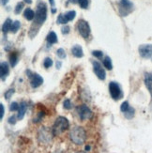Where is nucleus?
<instances>
[{
  "label": "nucleus",
  "instance_id": "nucleus-1",
  "mask_svg": "<svg viewBox=\"0 0 152 153\" xmlns=\"http://www.w3.org/2000/svg\"><path fill=\"white\" fill-rule=\"evenodd\" d=\"M70 140L76 145H82L87 139V132L85 129L80 126H76V127L72 128L70 132Z\"/></svg>",
  "mask_w": 152,
  "mask_h": 153
},
{
  "label": "nucleus",
  "instance_id": "nucleus-2",
  "mask_svg": "<svg viewBox=\"0 0 152 153\" xmlns=\"http://www.w3.org/2000/svg\"><path fill=\"white\" fill-rule=\"evenodd\" d=\"M69 126H70V123L67 118L64 117H58L56 119L54 126H53V128H52L53 135L56 136V135L61 134L62 132H64L69 128Z\"/></svg>",
  "mask_w": 152,
  "mask_h": 153
},
{
  "label": "nucleus",
  "instance_id": "nucleus-3",
  "mask_svg": "<svg viewBox=\"0 0 152 153\" xmlns=\"http://www.w3.org/2000/svg\"><path fill=\"white\" fill-rule=\"evenodd\" d=\"M47 17V7H46L45 3L39 2L37 6V10L35 12V21L33 25H42L46 20Z\"/></svg>",
  "mask_w": 152,
  "mask_h": 153
},
{
  "label": "nucleus",
  "instance_id": "nucleus-4",
  "mask_svg": "<svg viewBox=\"0 0 152 153\" xmlns=\"http://www.w3.org/2000/svg\"><path fill=\"white\" fill-rule=\"evenodd\" d=\"M133 5L130 0H120L118 3V10L122 16H127L133 11Z\"/></svg>",
  "mask_w": 152,
  "mask_h": 153
},
{
  "label": "nucleus",
  "instance_id": "nucleus-5",
  "mask_svg": "<svg viewBox=\"0 0 152 153\" xmlns=\"http://www.w3.org/2000/svg\"><path fill=\"white\" fill-rule=\"evenodd\" d=\"M77 29L84 39H87L89 37L91 30H90V26L87 21H85V20H79L77 22Z\"/></svg>",
  "mask_w": 152,
  "mask_h": 153
},
{
  "label": "nucleus",
  "instance_id": "nucleus-6",
  "mask_svg": "<svg viewBox=\"0 0 152 153\" xmlns=\"http://www.w3.org/2000/svg\"><path fill=\"white\" fill-rule=\"evenodd\" d=\"M77 112L81 120H87V119H90L92 116H93L92 111L85 104H82L80 106H78Z\"/></svg>",
  "mask_w": 152,
  "mask_h": 153
},
{
  "label": "nucleus",
  "instance_id": "nucleus-7",
  "mask_svg": "<svg viewBox=\"0 0 152 153\" xmlns=\"http://www.w3.org/2000/svg\"><path fill=\"white\" fill-rule=\"evenodd\" d=\"M109 91L111 97L114 100H119L122 97V90L119 85L116 82H111L109 84Z\"/></svg>",
  "mask_w": 152,
  "mask_h": 153
},
{
  "label": "nucleus",
  "instance_id": "nucleus-8",
  "mask_svg": "<svg viewBox=\"0 0 152 153\" xmlns=\"http://www.w3.org/2000/svg\"><path fill=\"white\" fill-rule=\"evenodd\" d=\"M92 65H93V70L97 77L101 80H105V78H106V72L103 70L102 66L98 61H92Z\"/></svg>",
  "mask_w": 152,
  "mask_h": 153
},
{
  "label": "nucleus",
  "instance_id": "nucleus-9",
  "mask_svg": "<svg viewBox=\"0 0 152 153\" xmlns=\"http://www.w3.org/2000/svg\"><path fill=\"white\" fill-rule=\"evenodd\" d=\"M139 54L144 58L152 57V44H143L139 46Z\"/></svg>",
  "mask_w": 152,
  "mask_h": 153
},
{
  "label": "nucleus",
  "instance_id": "nucleus-10",
  "mask_svg": "<svg viewBox=\"0 0 152 153\" xmlns=\"http://www.w3.org/2000/svg\"><path fill=\"white\" fill-rule=\"evenodd\" d=\"M43 83L42 77L38 74H33L30 77V84L32 88H39Z\"/></svg>",
  "mask_w": 152,
  "mask_h": 153
},
{
  "label": "nucleus",
  "instance_id": "nucleus-11",
  "mask_svg": "<svg viewBox=\"0 0 152 153\" xmlns=\"http://www.w3.org/2000/svg\"><path fill=\"white\" fill-rule=\"evenodd\" d=\"M26 110H27V104H26L24 102L20 103L19 110H18V116H17V118L19 119V120H22V119L24 118Z\"/></svg>",
  "mask_w": 152,
  "mask_h": 153
},
{
  "label": "nucleus",
  "instance_id": "nucleus-12",
  "mask_svg": "<svg viewBox=\"0 0 152 153\" xmlns=\"http://www.w3.org/2000/svg\"><path fill=\"white\" fill-rule=\"evenodd\" d=\"M0 67H1V80L4 81L6 79V76L9 74L10 72V68H9V64L6 61H2L0 64Z\"/></svg>",
  "mask_w": 152,
  "mask_h": 153
},
{
  "label": "nucleus",
  "instance_id": "nucleus-13",
  "mask_svg": "<svg viewBox=\"0 0 152 153\" xmlns=\"http://www.w3.org/2000/svg\"><path fill=\"white\" fill-rule=\"evenodd\" d=\"M71 53L75 57H78V58L84 56V52L80 45H74L71 49Z\"/></svg>",
  "mask_w": 152,
  "mask_h": 153
},
{
  "label": "nucleus",
  "instance_id": "nucleus-14",
  "mask_svg": "<svg viewBox=\"0 0 152 153\" xmlns=\"http://www.w3.org/2000/svg\"><path fill=\"white\" fill-rule=\"evenodd\" d=\"M24 17L26 20H28V21H31V20H33V19L35 18V12H34V10H33L32 9H30V8L25 9L24 11Z\"/></svg>",
  "mask_w": 152,
  "mask_h": 153
},
{
  "label": "nucleus",
  "instance_id": "nucleus-15",
  "mask_svg": "<svg viewBox=\"0 0 152 153\" xmlns=\"http://www.w3.org/2000/svg\"><path fill=\"white\" fill-rule=\"evenodd\" d=\"M12 21H11V19L8 18L5 21V23L3 24V26H2V32L5 33V34H7L9 31L11 30V25H12Z\"/></svg>",
  "mask_w": 152,
  "mask_h": 153
},
{
  "label": "nucleus",
  "instance_id": "nucleus-16",
  "mask_svg": "<svg viewBox=\"0 0 152 153\" xmlns=\"http://www.w3.org/2000/svg\"><path fill=\"white\" fill-rule=\"evenodd\" d=\"M145 83H146L147 88L149 90L150 94L152 96V74H146V78H145Z\"/></svg>",
  "mask_w": 152,
  "mask_h": 153
},
{
  "label": "nucleus",
  "instance_id": "nucleus-17",
  "mask_svg": "<svg viewBox=\"0 0 152 153\" xmlns=\"http://www.w3.org/2000/svg\"><path fill=\"white\" fill-rule=\"evenodd\" d=\"M46 39H47L48 43H50V44H55V43L57 42V36H56V34L54 31H51L49 34H48L47 38H46Z\"/></svg>",
  "mask_w": 152,
  "mask_h": 153
},
{
  "label": "nucleus",
  "instance_id": "nucleus-18",
  "mask_svg": "<svg viewBox=\"0 0 152 153\" xmlns=\"http://www.w3.org/2000/svg\"><path fill=\"white\" fill-rule=\"evenodd\" d=\"M18 60H19V56H18V54L17 53H11L10 56V65L11 67H15L18 63Z\"/></svg>",
  "mask_w": 152,
  "mask_h": 153
},
{
  "label": "nucleus",
  "instance_id": "nucleus-19",
  "mask_svg": "<svg viewBox=\"0 0 152 153\" xmlns=\"http://www.w3.org/2000/svg\"><path fill=\"white\" fill-rule=\"evenodd\" d=\"M57 24H61V25H66L68 22H69V19L66 16V14H59L58 17H57V20H56Z\"/></svg>",
  "mask_w": 152,
  "mask_h": 153
},
{
  "label": "nucleus",
  "instance_id": "nucleus-20",
  "mask_svg": "<svg viewBox=\"0 0 152 153\" xmlns=\"http://www.w3.org/2000/svg\"><path fill=\"white\" fill-rule=\"evenodd\" d=\"M103 65H104V67L106 68L107 70H109V71H111L112 69H113L112 60H111V58L109 56H106V57L103 59Z\"/></svg>",
  "mask_w": 152,
  "mask_h": 153
},
{
  "label": "nucleus",
  "instance_id": "nucleus-21",
  "mask_svg": "<svg viewBox=\"0 0 152 153\" xmlns=\"http://www.w3.org/2000/svg\"><path fill=\"white\" fill-rule=\"evenodd\" d=\"M20 27H21V23H20L19 21H14L12 23V25H11V32L12 33H16L19 29H20Z\"/></svg>",
  "mask_w": 152,
  "mask_h": 153
},
{
  "label": "nucleus",
  "instance_id": "nucleus-22",
  "mask_svg": "<svg viewBox=\"0 0 152 153\" xmlns=\"http://www.w3.org/2000/svg\"><path fill=\"white\" fill-rule=\"evenodd\" d=\"M124 116H125V117L128 118V119H131L134 117V109L133 107H130L126 113H124Z\"/></svg>",
  "mask_w": 152,
  "mask_h": 153
},
{
  "label": "nucleus",
  "instance_id": "nucleus-23",
  "mask_svg": "<svg viewBox=\"0 0 152 153\" xmlns=\"http://www.w3.org/2000/svg\"><path fill=\"white\" fill-rule=\"evenodd\" d=\"M43 66H44V68L49 69L50 67H52V66H53V60L50 57H46L44 59V61H43Z\"/></svg>",
  "mask_w": 152,
  "mask_h": 153
},
{
  "label": "nucleus",
  "instance_id": "nucleus-24",
  "mask_svg": "<svg viewBox=\"0 0 152 153\" xmlns=\"http://www.w3.org/2000/svg\"><path fill=\"white\" fill-rule=\"evenodd\" d=\"M65 14H66V16H67V18L69 19V21H72V20H73L76 16V12L74 10H70L67 13H65Z\"/></svg>",
  "mask_w": 152,
  "mask_h": 153
},
{
  "label": "nucleus",
  "instance_id": "nucleus-25",
  "mask_svg": "<svg viewBox=\"0 0 152 153\" xmlns=\"http://www.w3.org/2000/svg\"><path fill=\"white\" fill-rule=\"evenodd\" d=\"M130 108V104H129L128 102H124L121 104V106H120V110H121V112H123V113H126Z\"/></svg>",
  "mask_w": 152,
  "mask_h": 153
},
{
  "label": "nucleus",
  "instance_id": "nucleus-26",
  "mask_svg": "<svg viewBox=\"0 0 152 153\" xmlns=\"http://www.w3.org/2000/svg\"><path fill=\"white\" fill-rule=\"evenodd\" d=\"M77 2H78L79 6H80L82 9H87L88 0H77Z\"/></svg>",
  "mask_w": 152,
  "mask_h": 153
},
{
  "label": "nucleus",
  "instance_id": "nucleus-27",
  "mask_svg": "<svg viewBox=\"0 0 152 153\" xmlns=\"http://www.w3.org/2000/svg\"><path fill=\"white\" fill-rule=\"evenodd\" d=\"M24 2H19V3L16 5V7H15V10H14L16 14H19V13L22 11V10L24 9Z\"/></svg>",
  "mask_w": 152,
  "mask_h": 153
},
{
  "label": "nucleus",
  "instance_id": "nucleus-28",
  "mask_svg": "<svg viewBox=\"0 0 152 153\" xmlns=\"http://www.w3.org/2000/svg\"><path fill=\"white\" fill-rule=\"evenodd\" d=\"M56 55H57V56H58L59 58L63 59V58L66 57V52H65L64 49L60 48V49H58V50L56 51Z\"/></svg>",
  "mask_w": 152,
  "mask_h": 153
},
{
  "label": "nucleus",
  "instance_id": "nucleus-29",
  "mask_svg": "<svg viewBox=\"0 0 152 153\" xmlns=\"http://www.w3.org/2000/svg\"><path fill=\"white\" fill-rule=\"evenodd\" d=\"M13 93H14V89H9L7 92H5V94H4V97L6 100H10V97L13 95Z\"/></svg>",
  "mask_w": 152,
  "mask_h": 153
},
{
  "label": "nucleus",
  "instance_id": "nucleus-30",
  "mask_svg": "<svg viewBox=\"0 0 152 153\" xmlns=\"http://www.w3.org/2000/svg\"><path fill=\"white\" fill-rule=\"evenodd\" d=\"M92 55H93L94 56H96V57H98V58H102V56H103V53L102 52V51H93L92 52Z\"/></svg>",
  "mask_w": 152,
  "mask_h": 153
},
{
  "label": "nucleus",
  "instance_id": "nucleus-31",
  "mask_svg": "<svg viewBox=\"0 0 152 153\" xmlns=\"http://www.w3.org/2000/svg\"><path fill=\"white\" fill-rule=\"evenodd\" d=\"M19 104L17 103V102H13L11 104H10V111H16V110H19Z\"/></svg>",
  "mask_w": 152,
  "mask_h": 153
},
{
  "label": "nucleus",
  "instance_id": "nucleus-32",
  "mask_svg": "<svg viewBox=\"0 0 152 153\" xmlns=\"http://www.w3.org/2000/svg\"><path fill=\"white\" fill-rule=\"evenodd\" d=\"M63 105H64V107H65L66 109H70V108H71V102H70V100H69V99L65 100Z\"/></svg>",
  "mask_w": 152,
  "mask_h": 153
},
{
  "label": "nucleus",
  "instance_id": "nucleus-33",
  "mask_svg": "<svg viewBox=\"0 0 152 153\" xmlns=\"http://www.w3.org/2000/svg\"><path fill=\"white\" fill-rule=\"evenodd\" d=\"M70 26L69 25H64L62 26V28H61V31H62V34H69V32H70Z\"/></svg>",
  "mask_w": 152,
  "mask_h": 153
},
{
  "label": "nucleus",
  "instance_id": "nucleus-34",
  "mask_svg": "<svg viewBox=\"0 0 152 153\" xmlns=\"http://www.w3.org/2000/svg\"><path fill=\"white\" fill-rule=\"evenodd\" d=\"M4 112H5V110H4V105L1 103L0 104V118H3V117H4Z\"/></svg>",
  "mask_w": 152,
  "mask_h": 153
},
{
  "label": "nucleus",
  "instance_id": "nucleus-35",
  "mask_svg": "<svg viewBox=\"0 0 152 153\" xmlns=\"http://www.w3.org/2000/svg\"><path fill=\"white\" fill-rule=\"evenodd\" d=\"M9 123L10 124H15L16 123V117L15 116H12L9 118Z\"/></svg>",
  "mask_w": 152,
  "mask_h": 153
},
{
  "label": "nucleus",
  "instance_id": "nucleus-36",
  "mask_svg": "<svg viewBox=\"0 0 152 153\" xmlns=\"http://www.w3.org/2000/svg\"><path fill=\"white\" fill-rule=\"evenodd\" d=\"M61 66H62V62H61V61H57V62H56V69H57V70L60 69V68H61Z\"/></svg>",
  "mask_w": 152,
  "mask_h": 153
},
{
  "label": "nucleus",
  "instance_id": "nucleus-37",
  "mask_svg": "<svg viewBox=\"0 0 152 153\" xmlns=\"http://www.w3.org/2000/svg\"><path fill=\"white\" fill-rule=\"evenodd\" d=\"M49 2H50V4L52 5L53 8H54V5H55V0H49Z\"/></svg>",
  "mask_w": 152,
  "mask_h": 153
},
{
  "label": "nucleus",
  "instance_id": "nucleus-38",
  "mask_svg": "<svg viewBox=\"0 0 152 153\" xmlns=\"http://www.w3.org/2000/svg\"><path fill=\"white\" fill-rule=\"evenodd\" d=\"M1 2H2V5H6L9 2V0H1Z\"/></svg>",
  "mask_w": 152,
  "mask_h": 153
},
{
  "label": "nucleus",
  "instance_id": "nucleus-39",
  "mask_svg": "<svg viewBox=\"0 0 152 153\" xmlns=\"http://www.w3.org/2000/svg\"><path fill=\"white\" fill-rule=\"evenodd\" d=\"M85 150H87V151L90 150V146H87V147H85Z\"/></svg>",
  "mask_w": 152,
  "mask_h": 153
},
{
  "label": "nucleus",
  "instance_id": "nucleus-40",
  "mask_svg": "<svg viewBox=\"0 0 152 153\" xmlns=\"http://www.w3.org/2000/svg\"><path fill=\"white\" fill-rule=\"evenodd\" d=\"M69 2H70V3H76L77 0H69Z\"/></svg>",
  "mask_w": 152,
  "mask_h": 153
},
{
  "label": "nucleus",
  "instance_id": "nucleus-41",
  "mask_svg": "<svg viewBox=\"0 0 152 153\" xmlns=\"http://www.w3.org/2000/svg\"><path fill=\"white\" fill-rule=\"evenodd\" d=\"M24 1H25L26 3H28V4H31V3H32V0H24Z\"/></svg>",
  "mask_w": 152,
  "mask_h": 153
},
{
  "label": "nucleus",
  "instance_id": "nucleus-42",
  "mask_svg": "<svg viewBox=\"0 0 152 153\" xmlns=\"http://www.w3.org/2000/svg\"><path fill=\"white\" fill-rule=\"evenodd\" d=\"M56 10L55 8H52V13H56Z\"/></svg>",
  "mask_w": 152,
  "mask_h": 153
},
{
  "label": "nucleus",
  "instance_id": "nucleus-43",
  "mask_svg": "<svg viewBox=\"0 0 152 153\" xmlns=\"http://www.w3.org/2000/svg\"><path fill=\"white\" fill-rule=\"evenodd\" d=\"M78 153H85V152H78Z\"/></svg>",
  "mask_w": 152,
  "mask_h": 153
}]
</instances>
